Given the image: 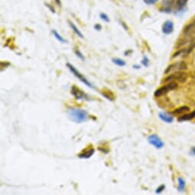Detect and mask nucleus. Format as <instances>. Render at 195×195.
Listing matches in <instances>:
<instances>
[{"mask_svg": "<svg viewBox=\"0 0 195 195\" xmlns=\"http://www.w3.org/2000/svg\"><path fill=\"white\" fill-rule=\"evenodd\" d=\"M67 115L70 120L76 123H82L88 120V113L84 109L71 107L67 109Z\"/></svg>", "mask_w": 195, "mask_h": 195, "instance_id": "f257e3e1", "label": "nucleus"}, {"mask_svg": "<svg viewBox=\"0 0 195 195\" xmlns=\"http://www.w3.org/2000/svg\"><path fill=\"white\" fill-rule=\"evenodd\" d=\"M187 79V74L182 71H176V73L170 74L163 80L164 83L172 82V81H178L180 83L186 82Z\"/></svg>", "mask_w": 195, "mask_h": 195, "instance_id": "f03ea898", "label": "nucleus"}, {"mask_svg": "<svg viewBox=\"0 0 195 195\" xmlns=\"http://www.w3.org/2000/svg\"><path fill=\"white\" fill-rule=\"evenodd\" d=\"M178 87V84H177L175 81L169 82L168 84L164 85L163 87H160L159 89H158L157 90H155V97H160V96H164V95L167 94L169 91H172L177 89Z\"/></svg>", "mask_w": 195, "mask_h": 195, "instance_id": "7ed1b4c3", "label": "nucleus"}, {"mask_svg": "<svg viewBox=\"0 0 195 195\" xmlns=\"http://www.w3.org/2000/svg\"><path fill=\"white\" fill-rule=\"evenodd\" d=\"M66 65H67V68H68V69L70 70V71H71V72L72 73V74H74V76H75L76 78H77L78 80H79V81H81V82L84 83V84H85V85H87V86L89 87L93 88V84H91V83L90 82V81H88V80L87 79V78H85V77H84V76L82 74H81V73H80L79 71H78V70L76 69L75 67H74V66L72 65V64H69V63H67V64H66Z\"/></svg>", "mask_w": 195, "mask_h": 195, "instance_id": "20e7f679", "label": "nucleus"}, {"mask_svg": "<svg viewBox=\"0 0 195 195\" xmlns=\"http://www.w3.org/2000/svg\"><path fill=\"white\" fill-rule=\"evenodd\" d=\"M187 64H185L184 61H181V62L175 63V64H170V65L167 67L166 70H165V74H169V73L172 71H184V70H187Z\"/></svg>", "mask_w": 195, "mask_h": 195, "instance_id": "39448f33", "label": "nucleus"}, {"mask_svg": "<svg viewBox=\"0 0 195 195\" xmlns=\"http://www.w3.org/2000/svg\"><path fill=\"white\" fill-rule=\"evenodd\" d=\"M148 142L150 145H152L158 149H161L165 145L163 141L160 139L159 136H158L155 134H152L149 136L148 137Z\"/></svg>", "mask_w": 195, "mask_h": 195, "instance_id": "423d86ee", "label": "nucleus"}, {"mask_svg": "<svg viewBox=\"0 0 195 195\" xmlns=\"http://www.w3.org/2000/svg\"><path fill=\"white\" fill-rule=\"evenodd\" d=\"M71 92V94L77 99H89V96H88L86 93L83 91L81 89H80V88H78L75 85L72 86Z\"/></svg>", "mask_w": 195, "mask_h": 195, "instance_id": "0eeeda50", "label": "nucleus"}, {"mask_svg": "<svg viewBox=\"0 0 195 195\" xmlns=\"http://www.w3.org/2000/svg\"><path fill=\"white\" fill-rule=\"evenodd\" d=\"M94 152V148L93 147L92 145H90L87 148H84L81 153L78 154V157H79L80 158H82V159H88V158H90V157H92L93 155Z\"/></svg>", "mask_w": 195, "mask_h": 195, "instance_id": "6e6552de", "label": "nucleus"}, {"mask_svg": "<svg viewBox=\"0 0 195 195\" xmlns=\"http://www.w3.org/2000/svg\"><path fill=\"white\" fill-rule=\"evenodd\" d=\"M183 34L185 37L188 38L195 35V20L185 26L183 30Z\"/></svg>", "mask_w": 195, "mask_h": 195, "instance_id": "1a4fd4ad", "label": "nucleus"}, {"mask_svg": "<svg viewBox=\"0 0 195 195\" xmlns=\"http://www.w3.org/2000/svg\"><path fill=\"white\" fill-rule=\"evenodd\" d=\"M174 31V23L172 21H166L162 25V32L165 35H170Z\"/></svg>", "mask_w": 195, "mask_h": 195, "instance_id": "9d476101", "label": "nucleus"}, {"mask_svg": "<svg viewBox=\"0 0 195 195\" xmlns=\"http://www.w3.org/2000/svg\"><path fill=\"white\" fill-rule=\"evenodd\" d=\"M101 94L103 95L106 99H109L110 101H114L116 99V95L114 94V93L109 89H106L104 88L101 90Z\"/></svg>", "mask_w": 195, "mask_h": 195, "instance_id": "9b49d317", "label": "nucleus"}, {"mask_svg": "<svg viewBox=\"0 0 195 195\" xmlns=\"http://www.w3.org/2000/svg\"><path fill=\"white\" fill-rule=\"evenodd\" d=\"M158 117L160 118V120L167 123H172L174 120L173 116L167 113H164V112L158 113Z\"/></svg>", "mask_w": 195, "mask_h": 195, "instance_id": "f8f14e48", "label": "nucleus"}, {"mask_svg": "<svg viewBox=\"0 0 195 195\" xmlns=\"http://www.w3.org/2000/svg\"><path fill=\"white\" fill-rule=\"evenodd\" d=\"M195 118V110H193V112H191L189 114H185L183 115L182 116H180V117L178 119L179 122L182 121H187V120H191Z\"/></svg>", "mask_w": 195, "mask_h": 195, "instance_id": "ddd939ff", "label": "nucleus"}, {"mask_svg": "<svg viewBox=\"0 0 195 195\" xmlns=\"http://www.w3.org/2000/svg\"><path fill=\"white\" fill-rule=\"evenodd\" d=\"M189 110H190V108H189L188 106H181V107L177 108L176 109H175L173 112V113L175 115H180V114H181V113L188 112Z\"/></svg>", "mask_w": 195, "mask_h": 195, "instance_id": "4468645a", "label": "nucleus"}, {"mask_svg": "<svg viewBox=\"0 0 195 195\" xmlns=\"http://www.w3.org/2000/svg\"><path fill=\"white\" fill-rule=\"evenodd\" d=\"M68 23H69L70 27L71 28V29L73 30V32H74V33H75L76 35H78L79 38H84V35H83V34L81 33V31H80L78 28L76 27V25H74L73 22H71V21H69V22H68Z\"/></svg>", "mask_w": 195, "mask_h": 195, "instance_id": "2eb2a0df", "label": "nucleus"}, {"mask_svg": "<svg viewBox=\"0 0 195 195\" xmlns=\"http://www.w3.org/2000/svg\"><path fill=\"white\" fill-rule=\"evenodd\" d=\"M112 61L113 62V64H115L116 65L119 66V67H124L126 65V62L121 58H118V57H114L112 59Z\"/></svg>", "mask_w": 195, "mask_h": 195, "instance_id": "dca6fc26", "label": "nucleus"}, {"mask_svg": "<svg viewBox=\"0 0 195 195\" xmlns=\"http://www.w3.org/2000/svg\"><path fill=\"white\" fill-rule=\"evenodd\" d=\"M178 191H184V190L185 188V184H186L185 181L184 180L183 178H178Z\"/></svg>", "mask_w": 195, "mask_h": 195, "instance_id": "f3484780", "label": "nucleus"}, {"mask_svg": "<svg viewBox=\"0 0 195 195\" xmlns=\"http://www.w3.org/2000/svg\"><path fill=\"white\" fill-rule=\"evenodd\" d=\"M52 33H53V35H54V37L56 38V39H57V40H58L59 41L61 42V43H66V42H67V41H66L64 38H62V36L60 35L57 33V31L56 30H53Z\"/></svg>", "mask_w": 195, "mask_h": 195, "instance_id": "a211bd4d", "label": "nucleus"}, {"mask_svg": "<svg viewBox=\"0 0 195 195\" xmlns=\"http://www.w3.org/2000/svg\"><path fill=\"white\" fill-rule=\"evenodd\" d=\"M187 0H177L176 5L178 8H182L187 4Z\"/></svg>", "mask_w": 195, "mask_h": 195, "instance_id": "6ab92c4d", "label": "nucleus"}, {"mask_svg": "<svg viewBox=\"0 0 195 195\" xmlns=\"http://www.w3.org/2000/svg\"><path fill=\"white\" fill-rule=\"evenodd\" d=\"M75 54L78 56L80 59H81V61H85V57H84V54H82V52H81L79 49H77V50H75Z\"/></svg>", "mask_w": 195, "mask_h": 195, "instance_id": "aec40b11", "label": "nucleus"}, {"mask_svg": "<svg viewBox=\"0 0 195 195\" xmlns=\"http://www.w3.org/2000/svg\"><path fill=\"white\" fill-rule=\"evenodd\" d=\"M141 62L142 64V65L145 66V67H147L149 66V60H148V58L146 57V56H144V57H143Z\"/></svg>", "mask_w": 195, "mask_h": 195, "instance_id": "412c9836", "label": "nucleus"}, {"mask_svg": "<svg viewBox=\"0 0 195 195\" xmlns=\"http://www.w3.org/2000/svg\"><path fill=\"white\" fill-rule=\"evenodd\" d=\"M99 17H100V19H102V20L104 21V22H109V17H108L107 15H106L105 13H100V15H99Z\"/></svg>", "mask_w": 195, "mask_h": 195, "instance_id": "4be33fe9", "label": "nucleus"}, {"mask_svg": "<svg viewBox=\"0 0 195 195\" xmlns=\"http://www.w3.org/2000/svg\"><path fill=\"white\" fill-rule=\"evenodd\" d=\"M165 186L164 184H162V185H160L159 187H158V188L156 189V190H155V193H162V191H163L164 190H165Z\"/></svg>", "mask_w": 195, "mask_h": 195, "instance_id": "5701e85b", "label": "nucleus"}, {"mask_svg": "<svg viewBox=\"0 0 195 195\" xmlns=\"http://www.w3.org/2000/svg\"><path fill=\"white\" fill-rule=\"evenodd\" d=\"M157 1L158 0H144V2L148 5H153L155 2H157Z\"/></svg>", "mask_w": 195, "mask_h": 195, "instance_id": "b1692460", "label": "nucleus"}, {"mask_svg": "<svg viewBox=\"0 0 195 195\" xmlns=\"http://www.w3.org/2000/svg\"><path fill=\"white\" fill-rule=\"evenodd\" d=\"M45 5H46V6L47 7V8H50V11H51V12H53V13H54V12H55V10H54V8H53L52 6H51V5H49V4H47V3H45Z\"/></svg>", "mask_w": 195, "mask_h": 195, "instance_id": "393cba45", "label": "nucleus"}, {"mask_svg": "<svg viewBox=\"0 0 195 195\" xmlns=\"http://www.w3.org/2000/svg\"><path fill=\"white\" fill-rule=\"evenodd\" d=\"M94 29H96V31H100L102 27H101V25L99 24H96V25H94Z\"/></svg>", "mask_w": 195, "mask_h": 195, "instance_id": "a878e982", "label": "nucleus"}, {"mask_svg": "<svg viewBox=\"0 0 195 195\" xmlns=\"http://www.w3.org/2000/svg\"><path fill=\"white\" fill-rule=\"evenodd\" d=\"M133 67L135 68V69H140V68H141V66L137 65V64H134V65L133 66Z\"/></svg>", "mask_w": 195, "mask_h": 195, "instance_id": "bb28decb", "label": "nucleus"}, {"mask_svg": "<svg viewBox=\"0 0 195 195\" xmlns=\"http://www.w3.org/2000/svg\"><path fill=\"white\" fill-rule=\"evenodd\" d=\"M55 1V2L57 3V5H59V6H61V0H54Z\"/></svg>", "mask_w": 195, "mask_h": 195, "instance_id": "cd10ccee", "label": "nucleus"}, {"mask_svg": "<svg viewBox=\"0 0 195 195\" xmlns=\"http://www.w3.org/2000/svg\"><path fill=\"white\" fill-rule=\"evenodd\" d=\"M121 23L123 24V26L125 28V29H126V30H128V27H126V24H125L124 22H122Z\"/></svg>", "mask_w": 195, "mask_h": 195, "instance_id": "c85d7f7f", "label": "nucleus"}, {"mask_svg": "<svg viewBox=\"0 0 195 195\" xmlns=\"http://www.w3.org/2000/svg\"><path fill=\"white\" fill-rule=\"evenodd\" d=\"M191 153L193 154V155H195V147H193V148H192Z\"/></svg>", "mask_w": 195, "mask_h": 195, "instance_id": "c756f323", "label": "nucleus"}, {"mask_svg": "<svg viewBox=\"0 0 195 195\" xmlns=\"http://www.w3.org/2000/svg\"><path fill=\"white\" fill-rule=\"evenodd\" d=\"M129 53H132V50H129V51H128V52H127V51H126V52H125V54H127V55H129Z\"/></svg>", "mask_w": 195, "mask_h": 195, "instance_id": "7c9ffc66", "label": "nucleus"}]
</instances>
